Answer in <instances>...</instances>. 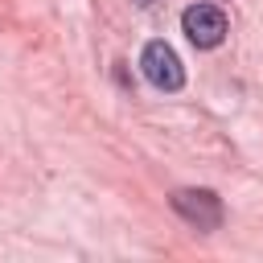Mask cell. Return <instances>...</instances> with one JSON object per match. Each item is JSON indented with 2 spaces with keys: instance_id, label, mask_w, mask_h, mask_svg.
<instances>
[{
  "instance_id": "6da1fadb",
  "label": "cell",
  "mask_w": 263,
  "mask_h": 263,
  "mask_svg": "<svg viewBox=\"0 0 263 263\" xmlns=\"http://www.w3.org/2000/svg\"><path fill=\"white\" fill-rule=\"evenodd\" d=\"M140 70L156 90H181L185 86V66L168 41H148L140 53Z\"/></svg>"
},
{
  "instance_id": "7a4b0ae2",
  "label": "cell",
  "mask_w": 263,
  "mask_h": 263,
  "mask_svg": "<svg viewBox=\"0 0 263 263\" xmlns=\"http://www.w3.org/2000/svg\"><path fill=\"white\" fill-rule=\"evenodd\" d=\"M181 29H185V37H189L197 49H214V45L226 41L230 21H226V12H222L218 4H189L185 16H181Z\"/></svg>"
},
{
  "instance_id": "3957f363",
  "label": "cell",
  "mask_w": 263,
  "mask_h": 263,
  "mask_svg": "<svg viewBox=\"0 0 263 263\" xmlns=\"http://www.w3.org/2000/svg\"><path fill=\"white\" fill-rule=\"evenodd\" d=\"M173 210L197 230H218L222 226V197L214 189H177Z\"/></svg>"
}]
</instances>
